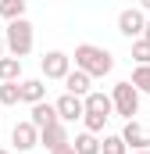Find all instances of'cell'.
<instances>
[{
    "label": "cell",
    "instance_id": "obj_23",
    "mask_svg": "<svg viewBox=\"0 0 150 154\" xmlns=\"http://www.w3.org/2000/svg\"><path fill=\"white\" fill-rule=\"evenodd\" d=\"M140 11H143V14H150V0H143V4H140Z\"/></svg>",
    "mask_w": 150,
    "mask_h": 154
},
{
    "label": "cell",
    "instance_id": "obj_16",
    "mask_svg": "<svg viewBox=\"0 0 150 154\" xmlns=\"http://www.w3.org/2000/svg\"><path fill=\"white\" fill-rule=\"evenodd\" d=\"M129 82H132V90H136L140 97H143V93H150V65H136Z\"/></svg>",
    "mask_w": 150,
    "mask_h": 154
},
{
    "label": "cell",
    "instance_id": "obj_21",
    "mask_svg": "<svg viewBox=\"0 0 150 154\" xmlns=\"http://www.w3.org/2000/svg\"><path fill=\"white\" fill-rule=\"evenodd\" d=\"M54 154H75V151H72V143H64V147H57Z\"/></svg>",
    "mask_w": 150,
    "mask_h": 154
},
{
    "label": "cell",
    "instance_id": "obj_22",
    "mask_svg": "<svg viewBox=\"0 0 150 154\" xmlns=\"http://www.w3.org/2000/svg\"><path fill=\"white\" fill-rule=\"evenodd\" d=\"M140 39H147V43H150V18H147V25H143V36H140Z\"/></svg>",
    "mask_w": 150,
    "mask_h": 154
},
{
    "label": "cell",
    "instance_id": "obj_3",
    "mask_svg": "<svg viewBox=\"0 0 150 154\" xmlns=\"http://www.w3.org/2000/svg\"><path fill=\"white\" fill-rule=\"evenodd\" d=\"M107 97H111V111H114V115H122L125 122H136V115H140V93L132 90V82H129V79L114 82Z\"/></svg>",
    "mask_w": 150,
    "mask_h": 154
},
{
    "label": "cell",
    "instance_id": "obj_19",
    "mask_svg": "<svg viewBox=\"0 0 150 154\" xmlns=\"http://www.w3.org/2000/svg\"><path fill=\"white\" fill-rule=\"evenodd\" d=\"M100 154H129V151H125V143L118 140V133H111V136L100 140Z\"/></svg>",
    "mask_w": 150,
    "mask_h": 154
},
{
    "label": "cell",
    "instance_id": "obj_4",
    "mask_svg": "<svg viewBox=\"0 0 150 154\" xmlns=\"http://www.w3.org/2000/svg\"><path fill=\"white\" fill-rule=\"evenodd\" d=\"M39 72H43V79H61L64 82V75L72 72V57L64 50H46L39 57Z\"/></svg>",
    "mask_w": 150,
    "mask_h": 154
},
{
    "label": "cell",
    "instance_id": "obj_18",
    "mask_svg": "<svg viewBox=\"0 0 150 154\" xmlns=\"http://www.w3.org/2000/svg\"><path fill=\"white\" fill-rule=\"evenodd\" d=\"M18 104H22L18 82H0V108H18Z\"/></svg>",
    "mask_w": 150,
    "mask_h": 154
},
{
    "label": "cell",
    "instance_id": "obj_26",
    "mask_svg": "<svg viewBox=\"0 0 150 154\" xmlns=\"http://www.w3.org/2000/svg\"><path fill=\"white\" fill-rule=\"evenodd\" d=\"M132 154H150V151H132Z\"/></svg>",
    "mask_w": 150,
    "mask_h": 154
},
{
    "label": "cell",
    "instance_id": "obj_14",
    "mask_svg": "<svg viewBox=\"0 0 150 154\" xmlns=\"http://www.w3.org/2000/svg\"><path fill=\"white\" fill-rule=\"evenodd\" d=\"M72 151L75 154H100V136H93V133H79L72 140Z\"/></svg>",
    "mask_w": 150,
    "mask_h": 154
},
{
    "label": "cell",
    "instance_id": "obj_6",
    "mask_svg": "<svg viewBox=\"0 0 150 154\" xmlns=\"http://www.w3.org/2000/svg\"><path fill=\"white\" fill-rule=\"evenodd\" d=\"M118 140L125 143L129 154H132V151H150V136H147V129H143L140 122H125L122 133H118Z\"/></svg>",
    "mask_w": 150,
    "mask_h": 154
},
{
    "label": "cell",
    "instance_id": "obj_25",
    "mask_svg": "<svg viewBox=\"0 0 150 154\" xmlns=\"http://www.w3.org/2000/svg\"><path fill=\"white\" fill-rule=\"evenodd\" d=\"M0 154H11V151H7V147H0Z\"/></svg>",
    "mask_w": 150,
    "mask_h": 154
},
{
    "label": "cell",
    "instance_id": "obj_24",
    "mask_svg": "<svg viewBox=\"0 0 150 154\" xmlns=\"http://www.w3.org/2000/svg\"><path fill=\"white\" fill-rule=\"evenodd\" d=\"M4 54H7V50H4V32H0V57H4Z\"/></svg>",
    "mask_w": 150,
    "mask_h": 154
},
{
    "label": "cell",
    "instance_id": "obj_9",
    "mask_svg": "<svg viewBox=\"0 0 150 154\" xmlns=\"http://www.w3.org/2000/svg\"><path fill=\"white\" fill-rule=\"evenodd\" d=\"M82 115H97V118H111V97L107 93H100V90H89L86 97H82Z\"/></svg>",
    "mask_w": 150,
    "mask_h": 154
},
{
    "label": "cell",
    "instance_id": "obj_15",
    "mask_svg": "<svg viewBox=\"0 0 150 154\" xmlns=\"http://www.w3.org/2000/svg\"><path fill=\"white\" fill-rule=\"evenodd\" d=\"M0 82H22V61L14 57H0Z\"/></svg>",
    "mask_w": 150,
    "mask_h": 154
},
{
    "label": "cell",
    "instance_id": "obj_12",
    "mask_svg": "<svg viewBox=\"0 0 150 154\" xmlns=\"http://www.w3.org/2000/svg\"><path fill=\"white\" fill-rule=\"evenodd\" d=\"M18 93H22V104H43L46 100V82L43 79H22L18 82Z\"/></svg>",
    "mask_w": 150,
    "mask_h": 154
},
{
    "label": "cell",
    "instance_id": "obj_20",
    "mask_svg": "<svg viewBox=\"0 0 150 154\" xmlns=\"http://www.w3.org/2000/svg\"><path fill=\"white\" fill-rule=\"evenodd\" d=\"M132 61L136 65H150V43L147 39H132Z\"/></svg>",
    "mask_w": 150,
    "mask_h": 154
},
{
    "label": "cell",
    "instance_id": "obj_2",
    "mask_svg": "<svg viewBox=\"0 0 150 154\" xmlns=\"http://www.w3.org/2000/svg\"><path fill=\"white\" fill-rule=\"evenodd\" d=\"M32 47H36V29H32L29 18L7 22V29H4V50H7V57L22 61V57L32 54Z\"/></svg>",
    "mask_w": 150,
    "mask_h": 154
},
{
    "label": "cell",
    "instance_id": "obj_7",
    "mask_svg": "<svg viewBox=\"0 0 150 154\" xmlns=\"http://www.w3.org/2000/svg\"><path fill=\"white\" fill-rule=\"evenodd\" d=\"M54 111H57V122H61V125H72V122L82 118V100L72 97V93H61V97L54 100Z\"/></svg>",
    "mask_w": 150,
    "mask_h": 154
},
{
    "label": "cell",
    "instance_id": "obj_1",
    "mask_svg": "<svg viewBox=\"0 0 150 154\" xmlns=\"http://www.w3.org/2000/svg\"><path fill=\"white\" fill-rule=\"evenodd\" d=\"M75 68L79 72H86L89 79H104L114 72V54L107 47H97V43H79L75 47Z\"/></svg>",
    "mask_w": 150,
    "mask_h": 154
},
{
    "label": "cell",
    "instance_id": "obj_13",
    "mask_svg": "<svg viewBox=\"0 0 150 154\" xmlns=\"http://www.w3.org/2000/svg\"><path fill=\"white\" fill-rule=\"evenodd\" d=\"M89 90H93V79L86 75V72L72 68V72L64 75V93H72V97H79V100H82V97H86Z\"/></svg>",
    "mask_w": 150,
    "mask_h": 154
},
{
    "label": "cell",
    "instance_id": "obj_5",
    "mask_svg": "<svg viewBox=\"0 0 150 154\" xmlns=\"http://www.w3.org/2000/svg\"><path fill=\"white\" fill-rule=\"evenodd\" d=\"M143 25H147V14L140 7H122L118 11V32L125 39H140L143 36Z\"/></svg>",
    "mask_w": 150,
    "mask_h": 154
},
{
    "label": "cell",
    "instance_id": "obj_17",
    "mask_svg": "<svg viewBox=\"0 0 150 154\" xmlns=\"http://www.w3.org/2000/svg\"><path fill=\"white\" fill-rule=\"evenodd\" d=\"M0 18H7V22L25 18V0H0Z\"/></svg>",
    "mask_w": 150,
    "mask_h": 154
},
{
    "label": "cell",
    "instance_id": "obj_11",
    "mask_svg": "<svg viewBox=\"0 0 150 154\" xmlns=\"http://www.w3.org/2000/svg\"><path fill=\"white\" fill-rule=\"evenodd\" d=\"M64 143H72V136H68V125H61V122L39 133V147H43L46 154H54L57 147H64Z\"/></svg>",
    "mask_w": 150,
    "mask_h": 154
},
{
    "label": "cell",
    "instance_id": "obj_10",
    "mask_svg": "<svg viewBox=\"0 0 150 154\" xmlns=\"http://www.w3.org/2000/svg\"><path fill=\"white\" fill-rule=\"evenodd\" d=\"M11 147H14V151H32V147H39V133L29 122H14V129H11Z\"/></svg>",
    "mask_w": 150,
    "mask_h": 154
},
{
    "label": "cell",
    "instance_id": "obj_8",
    "mask_svg": "<svg viewBox=\"0 0 150 154\" xmlns=\"http://www.w3.org/2000/svg\"><path fill=\"white\" fill-rule=\"evenodd\" d=\"M36 133H43V129H50V125H57V111H54V104L50 100H43V104H32L29 108V118H25Z\"/></svg>",
    "mask_w": 150,
    "mask_h": 154
}]
</instances>
